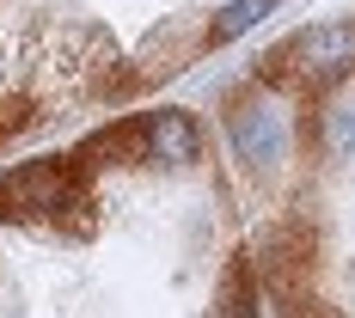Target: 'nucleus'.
Returning <instances> with one entry per match:
<instances>
[{"mask_svg": "<svg viewBox=\"0 0 355 318\" xmlns=\"http://www.w3.org/2000/svg\"><path fill=\"white\" fill-rule=\"evenodd\" d=\"M227 135L239 147V159L251 166H276L288 153V116L270 98H239V105L227 110Z\"/></svg>", "mask_w": 355, "mask_h": 318, "instance_id": "f03ea898", "label": "nucleus"}, {"mask_svg": "<svg viewBox=\"0 0 355 318\" xmlns=\"http://www.w3.org/2000/svg\"><path fill=\"white\" fill-rule=\"evenodd\" d=\"M141 159H159V166H196L202 159V135L190 123V110H147L141 116Z\"/></svg>", "mask_w": 355, "mask_h": 318, "instance_id": "7ed1b4c3", "label": "nucleus"}, {"mask_svg": "<svg viewBox=\"0 0 355 318\" xmlns=\"http://www.w3.org/2000/svg\"><path fill=\"white\" fill-rule=\"evenodd\" d=\"M349 68H355V19H337V25H313L288 49H276L257 68V80H270V86H324V80H337Z\"/></svg>", "mask_w": 355, "mask_h": 318, "instance_id": "f257e3e1", "label": "nucleus"}, {"mask_svg": "<svg viewBox=\"0 0 355 318\" xmlns=\"http://www.w3.org/2000/svg\"><path fill=\"white\" fill-rule=\"evenodd\" d=\"M257 306H263L257 257H233L227 276H220V318H257Z\"/></svg>", "mask_w": 355, "mask_h": 318, "instance_id": "20e7f679", "label": "nucleus"}, {"mask_svg": "<svg viewBox=\"0 0 355 318\" xmlns=\"http://www.w3.org/2000/svg\"><path fill=\"white\" fill-rule=\"evenodd\" d=\"M313 141H319L331 159L355 153V105H324L319 123H313Z\"/></svg>", "mask_w": 355, "mask_h": 318, "instance_id": "39448f33", "label": "nucleus"}, {"mask_svg": "<svg viewBox=\"0 0 355 318\" xmlns=\"http://www.w3.org/2000/svg\"><path fill=\"white\" fill-rule=\"evenodd\" d=\"M270 6H276V0H233V6H220V12H214V25H209V49L233 43V37H245Z\"/></svg>", "mask_w": 355, "mask_h": 318, "instance_id": "423d86ee", "label": "nucleus"}]
</instances>
